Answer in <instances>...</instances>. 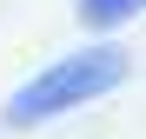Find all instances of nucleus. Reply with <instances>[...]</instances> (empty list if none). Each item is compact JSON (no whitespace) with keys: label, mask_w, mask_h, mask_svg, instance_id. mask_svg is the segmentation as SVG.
I'll list each match as a JSON object with an SVG mask.
<instances>
[{"label":"nucleus","mask_w":146,"mask_h":139,"mask_svg":"<svg viewBox=\"0 0 146 139\" xmlns=\"http://www.w3.org/2000/svg\"><path fill=\"white\" fill-rule=\"evenodd\" d=\"M126 53L119 46H86V53H66L60 66H46V73H33L27 86L7 99V126H40V119H60V113L100 99V93H113L119 80H126Z\"/></svg>","instance_id":"nucleus-1"},{"label":"nucleus","mask_w":146,"mask_h":139,"mask_svg":"<svg viewBox=\"0 0 146 139\" xmlns=\"http://www.w3.org/2000/svg\"><path fill=\"white\" fill-rule=\"evenodd\" d=\"M133 13H146V0H80V27H93V33L126 27Z\"/></svg>","instance_id":"nucleus-2"}]
</instances>
